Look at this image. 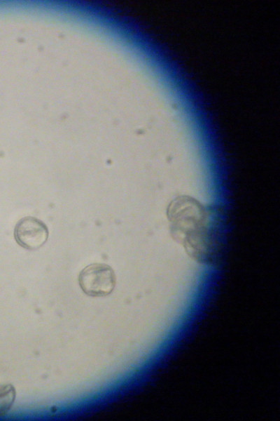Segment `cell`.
Here are the masks:
<instances>
[{
  "mask_svg": "<svg viewBox=\"0 0 280 421\" xmlns=\"http://www.w3.org/2000/svg\"><path fill=\"white\" fill-rule=\"evenodd\" d=\"M48 236L47 225L33 216L21 218L14 229V238L17 243L29 250L41 248L47 241Z\"/></svg>",
  "mask_w": 280,
  "mask_h": 421,
  "instance_id": "3",
  "label": "cell"
},
{
  "mask_svg": "<svg viewBox=\"0 0 280 421\" xmlns=\"http://www.w3.org/2000/svg\"><path fill=\"white\" fill-rule=\"evenodd\" d=\"M169 210L174 234L188 253L197 262L211 264L216 253L211 248L210 227L206 213L201 205L190 198H178Z\"/></svg>",
  "mask_w": 280,
  "mask_h": 421,
  "instance_id": "1",
  "label": "cell"
},
{
  "mask_svg": "<svg viewBox=\"0 0 280 421\" xmlns=\"http://www.w3.org/2000/svg\"><path fill=\"white\" fill-rule=\"evenodd\" d=\"M115 274L109 265L93 263L84 267L79 273L78 283L88 295L104 297L109 295L115 286Z\"/></svg>",
  "mask_w": 280,
  "mask_h": 421,
  "instance_id": "2",
  "label": "cell"
},
{
  "mask_svg": "<svg viewBox=\"0 0 280 421\" xmlns=\"http://www.w3.org/2000/svg\"><path fill=\"white\" fill-rule=\"evenodd\" d=\"M15 396V389L11 384H0V417L11 408Z\"/></svg>",
  "mask_w": 280,
  "mask_h": 421,
  "instance_id": "4",
  "label": "cell"
}]
</instances>
